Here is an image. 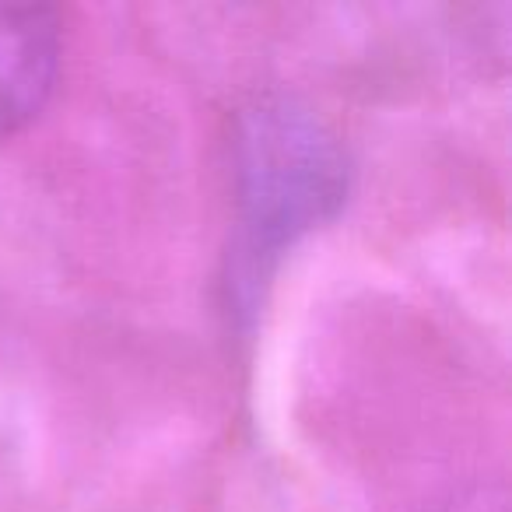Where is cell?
Masks as SVG:
<instances>
[{
	"label": "cell",
	"instance_id": "obj_1",
	"mask_svg": "<svg viewBox=\"0 0 512 512\" xmlns=\"http://www.w3.org/2000/svg\"><path fill=\"white\" fill-rule=\"evenodd\" d=\"M239 246L249 278L313 225L327 221L348 193V158L309 109L264 99L246 109L235 137Z\"/></svg>",
	"mask_w": 512,
	"mask_h": 512
},
{
	"label": "cell",
	"instance_id": "obj_2",
	"mask_svg": "<svg viewBox=\"0 0 512 512\" xmlns=\"http://www.w3.org/2000/svg\"><path fill=\"white\" fill-rule=\"evenodd\" d=\"M60 15L43 4H0V137L29 127L60 74Z\"/></svg>",
	"mask_w": 512,
	"mask_h": 512
}]
</instances>
